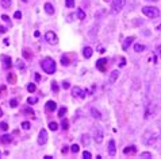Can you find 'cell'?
I'll return each instance as SVG.
<instances>
[{
  "mask_svg": "<svg viewBox=\"0 0 161 159\" xmlns=\"http://www.w3.org/2000/svg\"><path fill=\"white\" fill-rule=\"evenodd\" d=\"M93 139H95V142L97 144L103 142V130L100 127H95L93 128Z\"/></svg>",
  "mask_w": 161,
  "mask_h": 159,
  "instance_id": "6",
  "label": "cell"
},
{
  "mask_svg": "<svg viewBox=\"0 0 161 159\" xmlns=\"http://www.w3.org/2000/svg\"><path fill=\"white\" fill-rule=\"evenodd\" d=\"M14 18L15 19H21L22 18V12H21V11H16V12L14 14Z\"/></svg>",
  "mask_w": 161,
  "mask_h": 159,
  "instance_id": "40",
  "label": "cell"
},
{
  "mask_svg": "<svg viewBox=\"0 0 161 159\" xmlns=\"http://www.w3.org/2000/svg\"><path fill=\"white\" fill-rule=\"evenodd\" d=\"M41 68L44 69V72H46L48 74H53V73H56V62H54L53 58L46 57L41 61Z\"/></svg>",
  "mask_w": 161,
  "mask_h": 159,
  "instance_id": "1",
  "label": "cell"
},
{
  "mask_svg": "<svg viewBox=\"0 0 161 159\" xmlns=\"http://www.w3.org/2000/svg\"><path fill=\"white\" fill-rule=\"evenodd\" d=\"M10 105H11V108H16L18 107V101H16V100H11Z\"/></svg>",
  "mask_w": 161,
  "mask_h": 159,
  "instance_id": "39",
  "label": "cell"
},
{
  "mask_svg": "<svg viewBox=\"0 0 161 159\" xmlns=\"http://www.w3.org/2000/svg\"><path fill=\"white\" fill-rule=\"evenodd\" d=\"M37 101H38L37 97H29V99H27V103H29V104H35Z\"/></svg>",
  "mask_w": 161,
  "mask_h": 159,
  "instance_id": "37",
  "label": "cell"
},
{
  "mask_svg": "<svg viewBox=\"0 0 161 159\" xmlns=\"http://www.w3.org/2000/svg\"><path fill=\"white\" fill-rule=\"evenodd\" d=\"M142 12H144V15H146L148 18H152V19L160 16V11L157 7H144Z\"/></svg>",
  "mask_w": 161,
  "mask_h": 159,
  "instance_id": "3",
  "label": "cell"
},
{
  "mask_svg": "<svg viewBox=\"0 0 161 159\" xmlns=\"http://www.w3.org/2000/svg\"><path fill=\"white\" fill-rule=\"evenodd\" d=\"M108 155L110 156H115L116 155V147H115V140H110L108 142Z\"/></svg>",
  "mask_w": 161,
  "mask_h": 159,
  "instance_id": "9",
  "label": "cell"
},
{
  "mask_svg": "<svg viewBox=\"0 0 161 159\" xmlns=\"http://www.w3.org/2000/svg\"><path fill=\"white\" fill-rule=\"evenodd\" d=\"M44 158H45V159H53L52 156H50V155H45V156H44Z\"/></svg>",
  "mask_w": 161,
  "mask_h": 159,
  "instance_id": "51",
  "label": "cell"
},
{
  "mask_svg": "<svg viewBox=\"0 0 161 159\" xmlns=\"http://www.w3.org/2000/svg\"><path fill=\"white\" fill-rule=\"evenodd\" d=\"M92 53H93V50L89 47V46H85V47L83 49V55H84V58H91L92 57Z\"/></svg>",
  "mask_w": 161,
  "mask_h": 159,
  "instance_id": "15",
  "label": "cell"
},
{
  "mask_svg": "<svg viewBox=\"0 0 161 159\" xmlns=\"http://www.w3.org/2000/svg\"><path fill=\"white\" fill-rule=\"evenodd\" d=\"M91 115H92V117H93V119H97V120H100V119H102L100 112L97 111L96 108H91Z\"/></svg>",
  "mask_w": 161,
  "mask_h": 159,
  "instance_id": "19",
  "label": "cell"
},
{
  "mask_svg": "<svg viewBox=\"0 0 161 159\" xmlns=\"http://www.w3.org/2000/svg\"><path fill=\"white\" fill-rule=\"evenodd\" d=\"M35 89H37V86H35L34 84H29V85H27V90H29L30 93H34Z\"/></svg>",
  "mask_w": 161,
  "mask_h": 159,
  "instance_id": "29",
  "label": "cell"
},
{
  "mask_svg": "<svg viewBox=\"0 0 161 159\" xmlns=\"http://www.w3.org/2000/svg\"><path fill=\"white\" fill-rule=\"evenodd\" d=\"M78 150H80V147H78L77 144H72V146H70V151H72L73 154H77Z\"/></svg>",
  "mask_w": 161,
  "mask_h": 159,
  "instance_id": "30",
  "label": "cell"
},
{
  "mask_svg": "<svg viewBox=\"0 0 161 159\" xmlns=\"http://www.w3.org/2000/svg\"><path fill=\"white\" fill-rule=\"evenodd\" d=\"M134 39H135L134 37H127L126 39L123 41V43H122V49H123V50H127L129 47H130V45L134 42Z\"/></svg>",
  "mask_w": 161,
  "mask_h": 159,
  "instance_id": "13",
  "label": "cell"
},
{
  "mask_svg": "<svg viewBox=\"0 0 161 159\" xmlns=\"http://www.w3.org/2000/svg\"><path fill=\"white\" fill-rule=\"evenodd\" d=\"M97 51H99V53H104L106 50H104V47H99V50H97Z\"/></svg>",
  "mask_w": 161,
  "mask_h": 159,
  "instance_id": "50",
  "label": "cell"
},
{
  "mask_svg": "<svg viewBox=\"0 0 161 159\" xmlns=\"http://www.w3.org/2000/svg\"><path fill=\"white\" fill-rule=\"evenodd\" d=\"M65 113H66V108H65V107L60 108V111H58V116H60V117H64Z\"/></svg>",
  "mask_w": 161,
  "mask_h": 159,
  "instance_id": "32",
  "label": "cell"
},
{
  "mask_svg": "<svg viewBox=\"0 0 161 159\" xmlns=\"http://www.w3.org/2000/svg\"><path fill=\"white\" fill-rule=\"evenodd\" d=\"M158 30H161V24H160V26H158Z\"/></svg>",
  "mask_w": 161,
  "mask_h": 159,
  "instance_id": "54",
  "label": "cell"
},
{
  "mask_svg": "<svg viewBox=\"0 0 161 159\" xmlns=\"http://www.w3.org/2000/svg\"><path fill=\"white\" fill-rule=\"evenodd\" d=\"M85 90H83L80 86H73L72 88V96L73 97H78V99H85Z\"/></svg>",
  "mask_w": 161,
  "mask_h": 159,
  "instance_id": "7",
  "label": "cell"
},
{
  "mask_svg": "<svg viewBox=\"0 0 161 159\" xmlns=\"http://www.w3.org/2000/svg\"><path fill=\"white\" fill-rule=\"evenodd\" d=\"M106 63H107V59H106V58H100V59H97V62H96V68L99 69L102 73H104L106 72Z\"/></svg>",
  "mask_w": 161,
  "mask_h": 159,
  "instance_id": "11",
  "label": "cell"
},
{
  "mask_svg": "<svg viewBox=\"0 0 161 159\" xmlns=\"http://www.w3.org/2000/svg\"><path fill=\"white\" fill-rule=\"evenodd\" d=\"M69 63H70V62H69V58L65 57V55H62V57H61V65H62V66H68Z\"/></svg>",
  "mask_w": 161,
  "mask_h": 159,
  "instance_id": "25",
  "label": "cell"
},
{
  "mask_svg": "<svg viewBox=\"0 0 161 159\" xmlns=\"http://www.w3.org/2000/svg\"><path fill=\"white\" fill-rule=\"evenodd\" d=\"M61 151H62V154H65V152H66V151H68V147H66V146H65V147H64V148H62Z\"/></svg>",
  "mask_w": 161,
  "mask_h": 159,
  "instance_id": "48",
  "label": "cell"
},
{
  "mask_svg": "<svg viewBox=\"0 0 161 159\" xmlns=\"http://www.w3.org/2000/svg\"><path fill=\"white\" fill-rule=\"evenodd\" d=\"M91 156H92V155H91L89 151H84V152H83V158L84 159H91Z\"/></svg>",
  "mask_w": 161,
  "mask_h": 159,
  "instance_id": "36",
  "label": "cell"
},
{
  "mask_svg": "<svg viewBox=\"0 0 161 159\" xmlns=\"http://www.w3.org/2000/svg\"><path fill=\"white\" fill-rule=\"evenodd\" d=\"M157 53H158V55H160V58H161V46H158V47H157Z\"/></svg>",
  "mask_w": 161,
  "mask_h": 159,
  "instance_id": "46",
  "label": "cell"
},
{
  "mask_svg": "<svg viewBox=\"0 0 161 159\" xmlns=\"http://www.w3.org/2000/svg\"><path fill=\"white\" fill-rule=\"evenodd\" d=\"M2 58V62H3V68L4 69H10L11 68V65H12V59H11V57H8V55H2L0 57Z\"/></svg>",
  "mask_w": 161,
  "mask_h": 159,
  "instance_id": "10",
  "label": "cell"
},
{
  "mask_svg": "<svg viewBox=\"0 0 161 159\" xmlns=\"http://www.w3.org/2000/svg\"><path fill=\"white\" fill-rule=\"evenodd\" d=\"M7 80H8V82H11V84H16V76H15L14 73H10V74L7 76Z\"/></svg>",
  "mask_w": 161,
  "mask_h": 159,
  "instance_id": "24",
  "label": "cell"
},
{
  "mask_svg": "<svg viewBox=\"0 0 161 159\" xmlns=\"http://www.w3.org/2000/svg\"><path fill=\"white\" fill-rule=\"evenodd\" d=\"M39 80H41V76H39V74H35V81H39Z\"/></svg>",
  "mask_w": 161,
  "mask_h": 159,
  "instance_id": "49",
  "label": "cell"
},
{
  "mask_svg": "<svg viewBox=\"0 0 161 159\" xmlns=\"http://www.w3.org/2000/svg\"><path fill=\"white\" fill-rule=\"evenodd\" d=\"M62 88H64V89H69L70 88V84L68 82V81H64V82H62Z\"/></svg>",
  "mask_w": 161,
  "mask_h": 159,
  "instance_id": "41",
  "label": "cell"
},
{
  "mask_svg": "<svg viewBox=\"0 0 161 159\" xmlns=\"http://www.w3.org/2000/svg\"><path fill=\"white\" fill-rule=\"evenodd\" d=\"M23 112H25V113H29V115H31V116L34 115V111H31V109H29V108H26V109H23Z\"/></svg>",
  "mask_w": 161,
  "mask_h": 159,
  "instance_id": "43",
  "label": "cell"
},
{
  "mask_svg": "<svg viewBox=\"0 0 161 159\" xmlns=\"http://www.w3.org/2000/svg\"><path fill=\"white\" fill-rule=\"evenodd\" d=\"M23 57H25V58H27V59H30V58L33 57V54H31V53H30L27 49H25V50H23Z\"/></svg>",
  "mask_w": 161,
  "mask_h": 159,
  "instance_id": "28",
  "label": "cell"
},
{
  "mask_svg": "<svg viewBox=\"0 0 161 159\" xmlns=\"http://www.w3.org/2000/svg\"><path fill=\"white\" fill-rule=\"evenodd\" d=\"M6 31H7L6 27H0V33H6Z\"/></svg>",
  "mask_w": 161,
  "mask_h": 159,
  "instance_id": "47",
  "label": "cell"
},
{
  "mask_svg": "<svg viewBox=\"0 0 161 159\" xmlns=\"http://www.w3.org/2000/svg\"><path fill=\"white\" fill-rule=\"evenodd\" d=\"M49 130L57 131V130H58V124H57L56 121H50V123H49Z\"/></svg>",
  "mask_w": 161,
  "mask_h": 159,
  "instance_id": "26",
  "label": "cell"
},
{
  "mask_svg": "<svg viewBox=\"0 0 161 159\" xmlns=\"http://www.w3.org/2000/svg\"><path fill=\"white\" fill-rule=\"evenodd\" d=\"M104 2H108V0H104Z\"/></svg>",
  "mask_w": 161,
  "mask_h": 159,
  "instance_id": "55",
  "label": "cell"
},
{
  "mask_svg": "<svg viewBox=\"0 0 161 159\" xmlns=\"http://www.w3.org/2000/svg\"><path fill=\"white\" fill-rule=\"evenodd\" d=\"M76 14H77V18L80 19V20H83V19H85V12L81 8H77L76 10Z\"/></svg>",
  "mask_w": 161,
  "mask_h": 159,
  "instance_id": "23",
  "label": "cell"
},
{
  "mask_svg": "<svg viewBox=\"0 0 161 159\" xmlns=\"http://www.w3.org/2000/svg\"><path fill=\"white\" fill-rule=\"evenodd\" d=\"M0 130H2V131H7V130H8V124H7V123H0Z\"/></svg>",
  "mask_w": 161,
  "mask_h": 159,
  "instance_id": "35",
  "label": "cell"
},
{
  "mask_svg": "<svg viewBox=\"0 0 161 159\" xmlns=\"http://www.w3.org/2000/svg\"><path fill=\"white\" fill-rule=\"evenodd\" d=\"M2 19H3L4 22H10V18L7 16V15H3V16H2Z\"/></svg>",
  "mask_w": 161,
  "mask_h": 159,
  "instance_id": "45",
  "label": "cell"
},
{
  "mask_svg": "<svg viewBox=\"0 0 161 159\" xmlns=\"http://www.w3.org/2000/svg\"><path fill=\"white\" fill-rule=\"evenodd\" d=\"M61 128L64 130V131H66V130L69 128V121H68L66 119H64V120H62V123H61Z\"/></svg>",
  "mask_w": 161,
  "mask_h": 159,
  "instance_id": "27",
  "label": "cell"
},
{
  "mask_svg": "<svg viewBox=\"0 0 161 159\" xmlns=\"http://www.w3.org/2000/svg\"><path fill=\"white\" fill-rule=\"evenodd\" d=\"M65 6L68 8H72V7H74V0H65Z\"/></svg>",
  "mask_w": 161,
  "mask_h": 159,
  "instance_id": "31",
  "label": "cell"
},
{
  "mask_svg": "<svg viewBox=\"0 0 161 159\" xmlns=\"http://www.w3.org/2000/svg\"><path fill=\"white\" fill-rule=\"evenodd\" d=\"M52 89H53V90L54 92H58V85H57V82H56V81H53V82H52Z\"/></svg>",
  "mask_w": 161,
  "mask_h": 159,
  "instance_id": "38",
  "label": "cell"
},
{
  "mask_svg": "<svg viewBox=\"0 0 161 159\" xmlns=\"http://www.w3.org/2000/svg\"><path fill=\"white\" fill-rule=\"evenodd\" d=\"M148 2H157V0H148Z\"/></svg>",
  "mask_w": 161,
  "mask_h": 159,
  "instance_id": "53",
  "label": "cell"
},
{
  "mask_svg": "<svg viewBox=\"0 0 161 159\" xmlns=\"http://www.w3.org/2000/svg\"><path fill=\"white\" fill-rule=\"evenodd\" d=\"M45 39H46V42H48L49 45H57L58 43V38H57V35L53 33V31H48V33L45 34Z\"/></svg>",
  "mask_w": 161,
  "mask_h": 159,
  "instance_id": "5",
  "label": "cell"
},
{
  "mask_svg": "<svg viewBox=\"0 0 161 159\" xmlns=\"http://www.w3.org/2000/svg\"><path fill=\"white\" fill-rule=\"evenodd\" d=\"M44 8H45V11H46V14H49V15H53V14H54V7L50 4V3H45Z\"/></svg>",
  "mask_w": 161,
  "mask_h": 159,
  "instance_id": "17",
  "label": "cell"
},
{
  "mask_svg": "<svg viewBox=\"0 0 161 159\" xmlns=\"http://www.w3.org/2000/svg\"><path fill=\"white\" fill-rule=\"evenodd\" d=\"M11 4H12V2L11 0H0V6L3 7V8H10L11 7Z\"/></svg>",
  "mask_w": 161,
  "mask_h": 159,
  "instance_id": "22",
  "label": "cell"
},
{
  "mask_svg": "<svg viewBox=\"0 0 161 159\" xmlns=\"http://www.w3.org/2000/svg\"><path fill=\"white\" fill-rule=\"evenodd\" d=\"M145 49H146L145 45H141V43H135L134 45V51L135 53H142V51H145Z\"/></svg>",
  "mask_w": 161,
  "mask_h": 159,
  "instance_id": "20",
  "label": "cell"
},
{
  "mask_svg": "<svg viewBox=\"0 0 161 159\" xmlns=\"http://www.w3.org/2000/svg\"><path fill=\"white\" fill-rule=\"evenodd\" d=\"M37 142H38L39 146H44L45 143L48 142V131H46V130H41V131H39Z\"/></svg>",
  "mask_w": 161,
  "mask_h": 159,
  "instance_id": "8",
  "label": "cell"
},
{
  "mask_svg": "<svg viewBox=\"0 0 161 159\" xmlns=\"http://www.w3.org/2000/svg\"><path fill=\"white\" fill-rule=\"evenodd\" d=\"M118 77H119V70H112L111 74H110V78H108V82L110 84H114L115 81L118 80Z\"/></svg>",
  "mask_w": 161,
  "mask_h": 159,
  "instance_id": "14",
  "label": "cell"
},
{
  "mask_svg": "<svg viewBox=\"0 0 161 159\" xmlns=\"http://www.w3.org/2000/svg\"><path fill=\"white\" fill-rule=\"evenodd\" d=\"M81 143H83V146H88L89 143H91V138H89L88 134H83V135H81Z\"/></svg>",
  "mask_w": 161,
  "mask_h": 159,
  "instance_id": "16",
  "label": "cell"
},
{
  "mask_svg": "<svg viewBox=\"0 0 161 159\" xmlns=\"http://www.w3.org/2000/svg\"><path fill=\"white\" fill-rule=\"evenodd\" d=\"M2 116H3V111L0 109V117H2Z\"/></svg>",
  "mask_w": 161,
  "mask_h": 159,
  "instance_id": "52",
  "label": "cell"
},
{
  "mask_svg": "<svg viewBox=\"0 0 161 159\" xmlns=\"http://www.w3.org/2000/svg\"><path fill=\"white\" fill-rule=\"evenodd\" d=\"M18 68L21 69V70H25V69H26V65L23 63V62H19V63H18Z\"/></svg>",
  "mask_w": 161,
  "mask_h": 159,
  "instance_id": "42",
  "label": "cell"
},
{
  "mask_svg": "<svg viewBox=\"0 0 161 159\" xmlns=\"http://www.w3.org/2000/svg\"><path fill=\"white\" fill-rule=\"evenodd\" d=\"M45 108H46V111H49V112H54V111L57 109V103L53 101V100H50V101L46 103Z\"/></svg>",
  "mask_w": 161,
  "mask_h": 159,
  "instance_id": "12",
  "label": "cell"
},
{
  "mask_svg": "<svg viewBox=\"0 0 161 159\" xmlns=\"http://www.w3.org/2000/svg\"><path fill=\"white\" fill-rule=\"evenodd\" d=\"M125 65H126V59H125V58H120V63H119V66H120V68H123Z\"/></svg>",
  "mask_w": 161,
  "mask_h": 159,
  "instance_id": "44",
  "label": "cell"
},
{
  "mask_svg": "<svg viewBox=\"0 0 161 159\" xmlns=\"http://www.w3.org/2000/svg\"><path fill=\"white\" fill-rule=\"evenodd\" d=\"M141 158H144V159H150V158H152V154H150V152H141Z\"/></svg>",
  "mask_w": 161,
  "mask_h": 159,
  "instance_id": "34",
  "label": "cell"
},
{
  "mask_svg": "<svg viewBox=\"0 0 161 159\" xmlns=\"http://www.w3.org/2000/svg\"><path fill=\"white\" fill-rule=\"evenodd\" d=\"M0 140H2V143H4V144H8V143H11V140H12V138H11V135H3L2 138H0Z\"/></svg>",
  "mask_w": 161,
  "mask_h": 159,
  "instance_id": "21",
  "label": "cell"
},
{
  "mask_svg": "<svg viewBox=\"0 0 161 159\" xmlns=\"http://www.w3.org/2000/svg\"><path fill=\"white\" fill-rule=\"evenodd\" d=\"M123 152L125 154H135L137 152V147L135 146H129V147H126V148L123 150Z\"/></svg>",
  "mask_w": 161,
  "mask_h": 159,
  "instance_id": "18",
  "label": "cell"
},
{
  "mask_svg": "<svg viewBox=\"0 0 161 159\" xmlns=\"http://www.w3.org/2000/svg\"><path fill=\"white\" fill-rule=\"evenodd\" d=\"M156 140H157L156 134H154V132H150V131L145 132V135L142 136V142H144L146 146H152V144H154Z\"/></svg>",
  "mask_w": 161,
  "mask_h": 159,
  "instance_id": "4",
  "label": "cell"
},
{
  "mask_svg": "<svg viewBox=\"0 0 161 159\" xmlns=\"http://www.w3.org/2000/svg\"><path fill=\"white\" fill-rule=\"evenodd\" d=\"M22 128H23V130H30V128H31V124H30L29 121H23V123H22Z\"/></svg>",
  "mask_w": 161,
  "mask_h": 159,
  "instance_id": "33",
  "label": "cell"
},
{
  "mask_svg": "<svg viewBox=\"0 0 161 159\" xmlns=\"http://www.w3.org/2000/svg\"><path fill=\"white\" fill-rule=\"evenodd\" d=\"M125 6H126V0H114L112 4H111V14L112 15L119 14L120 11L123 10Z\"/></svg>",
  "mask_w": 161,
  "mask_h": 159,
  "instance_id": "2",
  "label": "cell"
}]
</instances>
